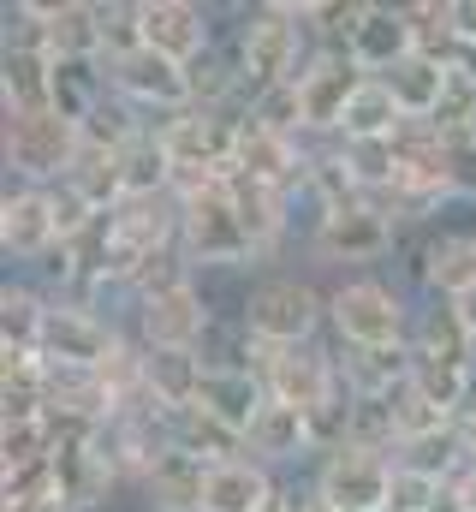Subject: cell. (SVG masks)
<instances>
[{"label":"cell","mask_w":476,"mask_h":512,"mask_svg":"<svg viewBox=\"0 0 476 512\" xmlns=\"http://www.w3.org/2000/svg\"><path fill=\"white\" fill-rule=\"evenodd\" d=\"M411 304L399 286L375 280V274H352L328 292V334L340 340V352H387V346H411Z\"/></svg>","instance_id":"cell-2"},{"label":"cell","mask_w":476,"mask_h":512,"mask_svg":"<svg viewBox=\"0 0 476 512\" xmlns=\"http://www.w3.org/2000/svg\"><path fill=\"white\" fill-rule=\"evenodd\" d=\"M411 352H417V358H441V364H465V370H476V340L459 328L453 304H435V310L417 316V328H411Z\"/></svg>","instance_id":"cell-36"},{"label":"cell","mask_w":476,"mask_h":512,"mask_svg":"<svg viewBox=\"0 0 476 512\" xmlns=\"http://www.w3.org/2000/svg\"><path fill=\"white\" fill-rule=\"evenodd\" d=\"M233 167L256 185H274V191H298L310 179V143L304 137H286V131L256 126L250 114H238V137H233Z\"/></svg>","instance_id":"cell-13"},{"label":"cell","mask_w":476,"mask_h":512,"mask_svg":"<svg viewBox=\"0 0 476 512\" xmlns=\"http://www.w3.org/2000/svg\"><path fill=\"white\" fill-rule=\"evenodd\" d=\"M405 54H417V36H411V18L405 6H387V0H369L363 24L346 36V60H352L363 78H387Z\"/></svg>","instance_id":"cell-17"},{"label":"cell","mask_w":476,"mask_h":512,"mask_svg":"<svg viewBox=\"0 0 476 512\" xmlns=\"http://www.w3.org/2000/svg\"><path fill=\"white\" fill-rule=\"evenodd\" d=\"M292 84H298V102H304V143H316V137L340 143V120H346L352 96L363 90V72L346 60V48H316Z\"/></svg>","instance_id":"cell-11"},{"label":"cell","mask_w":476,"mask_h":512,"mask_svg":"<svg viewBox=\"0 0 476 512\" xmlns=\"http://www.w3.org/2000/svg\"><path fill=\"white\" fill-rule=\"evenodd\" d=\"M453 30H459V48H476V0H453Z\"/></svg>","instance_id":"cell-42"},{"label":"cell","mask_w":476,"mask_h":512,"mask_svg":"<svg viewBox=\"0 0 476 512\" xmlns=\"http://www.w3.org/2000/svg\"><path fill=\"white\" fill-rule=\"evenodd\" d=\"M322 328H328V292H316L298 274H262L244 292L238 334L256 346H316Z\"/></svg>","instance_id":"cell-4"},{"label":"cell","mask_w":476,"mask_h":512,"mask_svg":"<svg viewBox=\"0 0 476 512\" xmlns=\"http://www.w3.org/2000/svg\"><path fill=\"white\" fill-rule=\"evenodd\" d=\"M334 161H340V173L352 179V191H357V197H369V203L393 197V185H399V137L334 143Z\"/></svg>","instance_id":"cell-28"},{"label":"cell","mask_w":476,"mask_h":512,"mask_svg":"<svg viewBox=\"0 0 476 512\" xmlns=\"http://www.w3.org/2000/svg\"><path fill=\"white\" fill-rule=\"evenodd\" d=\"M411 274L435 304L465 298L476 286V233H429L423 251L411 256Z\"/></svg>","instance_id":"cell-19"},{"label":"cell","mask_w":476,"mask_h":512,"mask_svg":"<svg viewBox=\"0 0 476 512\" xmlns=\"http://www.w3.org/2000/svg\"><path fill=\"white\" fill-rule=\"evenodd\" d=\"M393 245H399V221L381 203H369V197L316 215V227H310V251L322 256V262H346V268H369Z\"/></svg>","instance_id":"cell-7"},{"label":"cell","mask_w":476,"mask_h":512,"mask_svg":"<svg viewBox=\"0 0 476 512\" xmlns=\"http://www.w3.org/2000/svg\"><path fill=\"white\" fill-rule=\"evenodd\" d=\"M310 483L328 495L334 512H387L393 495V459L375 453V447H334V453H316V471Z\"/></svg>","instance_id":"cell-10"},{"label":"cell","mask_w":476,"mask_h":512,"mask_svg":"<svg viewBox=\"0 0 476 512\" xmlns=\"http://www.w3.org/2000/svg\"><path fill=\"white\" fill-rule=\"evenodd\" d=\"M209 376V358L203 352H149L143 358V405L173 417V411H191L197 393Z\"/></svg>","instance_id":"cell-22"},{"label":"cell","mask_w":476,"mask_h":512,"mask_svg":"<svg viewBox=\"0 0 476 512\" xmlns=\"http://www.w3.org/2000/svg\"><path fill=\"white\" fill-rule=\"evenodd\" d=\"M227 191H233V203H238V221H244V233H250L256 262H268V256L280 251V239L292 233V191L256 185V179H244L238 167H233V179H227Z\"/></svg>","instance_id":"cell-21"},{"label":"cell","mask_w":476,"mask_h":512,"mask_svg":"<svg viewBox=\"0 0 476 512\" xmlns=\"http://www.w3.org/2000/svg\"><path fill=\"white\" fill-rule=\"evenodd\" d=\"M411 387L435 405V411H447L453 423L471 411V393H476V370L465 364H441V358H417L411 352Z\"/></svg>","instance_id":"cell-35"},{"label":"cell","mask_w":476,"mask_h":512,"mask_svg":"<svg viewBox=\"0 0 476 512\" xmlns=\"http://www.w3.org/2000/svg\"><path fill=\"white\" fill-rule=\"evenodd\" d=\"M459 501H465V512H476V471L459 477Z\"/></svg>","instance_id":"cell-45"},{"label":"cell","mask_w":476,"mask_h":512,"mask_svg":"<svg viewBox=\"0 0 476 512\" xmlns=\"http://www.w3.org/2000/svg\"><path fill=\"white\" fill-rule=\"evenodd\" d=\"M405 131V114L393 102V90L381 78H363V90L352 96L346 120H340V143H369V137H399Z\"/></svg>","instance_id":"cell-34"},{"label":"cell","mask_w":476,"mask_h":512,"mask_svg":"<svg viewBox=\"0 0 476 512\" xmlns=\"http://www.w3.org/2000/svg\"><path fill=\"white\" fill-rule=\"evenodd\" d=\"M42 48L54 60H102V24L96 0H54L42 12Z\"/></svg>","instance_id":"cell-27"},{"label":"cell","mask_w":476,"mask_h":512,"mask_svg":"<svg viewBox=\"0 0 476 512\" xmlns=\"http://www.w3.org/2000/svg\"><path fill=\"white\" fill-rule=\"evenodd\" d=\"M54 298L30 280H6L0 292V352H42V328H48Z\"/></svg>","instance_id":"cell-29"},{"label":"cell","mask_w":476,"mask_h":512,"mask_svg":"<svg viewBox=\"0 0 476 512\" xmlns=\"http://www.w3.org/2000/svg\"><path fill=\"white\" fill-rule=\"evenodd\" d=\"M274 501H280V477L268 465H256L250 453H238L227 465H209L203 512H268Z\"/></svg>","instance_id":"cell-23"},{"label":"cell","mask_w":476,"mask_h":512,"mask_svg":"<svg viewBox=\"0 0 476 512\" xmlns=\"http://www.w3.org/2000/svg\"><path fill=\"white\" fill-rule=\"evenodd\" d=\"M393 429H399V447L405 441H423V435H441V429H453V417L447 411H435L417 387L405 382L399 393H393Z\"/></svg>","instance_id":"cell-39"},{"label":"cell","mask_w":476,"mask_h":512,"mask_svg":"<svg viewBox=\"0 0 476 512\" xmlns=\"http://www.w3.org/2000/svg\"><path fill=\"white\" fill-rule=\"evenodd\" d=\"M268 512H280V501H274V507H268Z\"/></svg>","instance_id":"cell-46"},{"label":"cell","mask_w":476,"mask_h":512,"mask_svg":"<svg viewBox=\"0 0 476 512\" xmlns=\"http://www.w3.org/2000/svg\"><path fill=\"white\" fill-rule=\"evenodd\" d=\"M244 114L268 131H286V137H304V102H298V84H274V90H256L244 96Z\"/></svg>","instance_id":"cell-38"},{"label":"cell","mask_w":476,"mask_h":512,"mask_svg":"<svg viewBox=\"0 0 476 512\" xmlns=\"http://www.w3.org/2000/svg\"><path fill=\"white\" fill-rule=\"evenodd\" d=\"M179 251L191 256V268H250L256 262L227 185L179 197Z\"/></svg>","instance_id":"cell-6"},{"label":"cell","mask_w":476,"mask_h":512,"mask_svg":"<svg viewBox=\"0 0 476 512\" xmlns=\"http://www.w3.org/2000/svg\"><path fill=\"white\" fill-rule=\"evenodd\" d=\"M108 90H114V96L125 102V108H131V114H143L149 126H161L167 114L191 108V90H185V66L161 60L155 48H137V54L114 60V66H108Z\"/></svg>","instance_id":"cell-12"},{"label":"cell","mask_w":476,"mask_h":512,"mask_svg":"<svg viewBox=\"0 0 476 512\" xmlns=\"http://www.w3.org/2000/svg\"><path fill=\"white\" fill-rule=\"evenodd\" d=\"M399 102L405 120H435L441 102H447V84H453V60H435V54H405L387 78H381Z\"/></svg>","instance_id":"cell-25"},{"label":"cell","mask_w":476,"mask_h":512,"mask_svg":"<svg viewBox=\"0 0 476 512\" xmlns=\"http://www.w3.org/2000/svg\"><path fill=\"white\" fill-rule=\"evenodd\" d=\"M244 453H250L256 465H268V471H280V465H304V459L316 453V429H310V417H304L298 405L268 399V405L256 411V423L244 429Z\"/></svg>","instance_id":"cell-18"},{"label":"cell","mask_w":476,"mask_h":512,"mask_svg":"<svg viewBox=\"0 0 476 512\" xmlns=\"http://www.w3.org/2000/svg\"><path fill=\"white\" fill-rule=\"evenodd\" d=\"M453 316H459V328L476 340V286L465 292V298H453Z\"/></svg>","instance_id":"cell-43"},{"label":"cell","mask_w":476,"mask_h":512,"mask_svg":"<svg viewBox=\"0 0 476 512\" xmlns=\"http://www.w3.org/2000/svg\"><path fill=\"white\" fill-rule=\"evenodd\" d=\"M114 489H119V471L96 447V429L60 435V447H54V495L66 501V512H102L114 501Z\"/></svg>","instance_id":"cell-14"},{"label":"cell","mask_w":476,"mask_h":512,"mask_svg":"<svg viewBox=\"0 0 476 512\" xmlns=\"http://www.w3.org/2000/svg\"><path fill=\"white\" fill-rule=\"evenodd\" d=\"M143 48H155L173 66H197L215 48L209 6H197V0H143Z\"/></svg>","instance_id":"cell-16"},{"label":"cell","mask_w":476,"mask_h":512,"mask_svg":"<svg viewBox=\"0 0 476 512\" xmlns=\"http://www.w3.org/2000/svg\"><path fill=\"white\" fill-rule=\"evenodd\" d=\"M280 512H334L316 483H280Z\"/></svg>","instance_id":"cell-41"},{"label":"cell","mask_w":476,"mask_h":512,"mask_svg":"<svg viewBox=\"0 0 476 512\" xmlns=\"http://www.w3.org/2000/svg\"><path fill=\"white\" fill-rule=\"evenodd\" d=\"M197 405H203L215 423H227V429L244 435V429L256 423V411L268 405V387L256 382V370H244V364H209Z\"/></svg>","instance_id":"cell-24"},{"label":"cell","mask_w":476,"mask_h":512,"mask_svg":"<svg viewBox=\"0 0 476 512\" xmlns=\"http://www.w3.org/2000/svg\"><path fill=\"white\" fill-rule=\"evenodd\" d=\"M405 18H411L417 54H435V60H453V66H459V30H453V0H411V6H405Z\"/></svg>","instance_id":"cell-37"},{"label":"cell","mask_w":476,"mask_h":512,"mask_svg":"<svg viewBox=\"0 0 476 512\" xmlns=\"http://www.w3.org/2000/svg\"><path fill=\"white\" fill-rule=\"evenodd\" d=\"M137 495H143V507H149V512H203V495H209V465H203V459H191L185 447H167V453L143 471Z\"/></svg>","instance_id":"cell-20"},{"label":"cell","mask_w":476,"mask_h":512,"mask_svg":"<svg viewBox=\"0 0 476 512\" xmlns=\"http://www.w3.org/2000/svg\"><path fill=\"white\" fill-rule=\"evenodd\" d=\"M119 340L125 334L96 310V298H54L48 328H42V358L54 370H102Z\"/></svg>","instance_id":"cell-9"},{"label":"cell","mask_w":476,"mask_h":512,"mask_svg":"<svg viewBox=\"0 0 476 512\" xmlns=\"http://www.w3.org/2000/svg\"><path fill=\"white\" fill-rule=\"evenodd\" d=\"M441 489H447V483H435V477H423V471L393 465V495H387V512H429L435 501H441Z\"/></svg>","instance_id":"cell-40"},{"label":"cell","mask_w":476,"mask_h":512,"mask_svg":"<svg viewBox=\"0 0 476 512\" xmlns=\"http://www.w3.org/2000/svg\"><path fill=\"white\" fill-rule=\"evenodd\" d=\"M185 90H191V108H203V114H233L238 96H250L233 48H221V42H215L197 66H185Z\"/></svg>","instance_id":"cell-32"},{"label":"cell","mask_w":476,"mask_h":512,"mask_svg":"<svg viewBox=\"0 0 476 512\" xmlns=\"http://www.w3.org/2000/svg\"><path fill=\"white\" fill-rule=\"evenodd\" d=\"M316 54L310 30H304V0H262V6H244L233 30V60L244 72V90H274V84H292L304 72V60Z\"/></svg>","instance_id":"cell-1"},{"label":"cell","mask_w":476,"mask_h":512,"mask_svg":"<svg viewBox=\"0 0 476 512\" xmlns=\"http://www.w3.org/2000/svg\"><path fill=\"white\" fill-rule=\"evenodd\" d=\"M238 364L256 370V382L268 387V399L298 405L304 417H316L334 399H346L340 352H322V346H256V340L238 334Z\"/></svg>","instance_id":"cell-3"},{"label":"cell","mask_w":476,"mask_h":512,"mask_svg":"<svg viewBox=\"0 0 476 512\" xmlns=\"http://www.w3.org/2000/svg\"><path fill=\"white\" fill-rule=\"evenodd\" d=\"M0 149H6V173L18 185L48 191V185L72 179V167L84 155V131L72 126V120H60L54 108H42V114H6Z\"/></svg>","instance_id":"cell-5"},{"label":"cell","mask_w":476,"mask_h":512,"mask_svg":"<svg viewBox=\"0 0 476 512\" xmlns=\"http://www.w3.org/2000/svg\"><path fill=\"white\" fill-rule=\"evenodd\" d=\"M66 239H60V221H54V203H48V191H36V185H6V197H0V251L6 262H48V256L60 251Z\"/></svg>","instance_id":"cell-15"},{"label":"cell","mask_w":476,"mask_h":512,"mask_svg":"<svg viewBox=\"0 0 476 512\" xmlns=\"http://www.w3.org/2000/svg\"><path fill=\"white\" fill-rule=\"evenodd\" d=\"M137 346L143 352H203L209 334H215V310L203 298L197 280L173 286V292H155V298H137Z\"/></svg>","instance_id":"cell-8"},{"label":"cell","mask_w":476,"mask_h":512,"mask_svg":"<svg viewBox=\"0 0 476 512\" xmlns=\"http://www.w3.org/2000/svg\"><path fill=\"white\" fill-rule=\"evenodd\" d=\"M0 102H6V114H42V108H54V54H42V48H6L0 54Z\"/></svg>","instance_id":"cell-26"},{"label":"cell","mask_w":476,"mask_h":512,"mask_svg":"<svg viewBox=\"0 0 476 512\" xmlns=\"http://www.w3.org/2000/svg\"><path fill=\"white\" fill-rule=\"evenodd\" d=\"M119 179H125V203H137V197H167V191H173V155H167V143H161L155 126L119 149Z\"/></svg>","instance_id":"cell-31"},{"label":"cell","mask_w":476,"mask_h":512,"mask_svg":"<svg viewBox=\"0 0 476 512\" xmlns=\"http://www.w3.org/2000/svg\"><path fill=\"white\" fill-rule=\"evenodd\" d=\"M167 429H173V447H185L191 459H203V465H227L244 453V435L227 429V423H215L203 405H191V411H173L167 417Z\"/></svg>","instance_id":"cell-33"},{"label":"cell","mask_w":476,"mask_h":512,"mask_svg":"<svg viewBox=\"0 0 476 512\" xmlns=\"http://www.w3.org/2000/svg\"><path fill=\"white\" fill-rule=\"evenodd\" d=\"M340 382L352 399H393L411 382V346H387V352H340Z\"/></svg>","instance_id":"cell-30"},{"label":"cell","mask_w":476,"mask_h":512,"mask_svg":"<svg viewBox=\"0 0 476 512\" xmlns=\"http://www.w3.org/2000/svg\"><path fill=\"white\" fill-rule=\"evenodd\" d=\"M6 512H66L60 495H42V501H6Z\"/></svg>","instance_id":"cell-44"}]
</instances>
